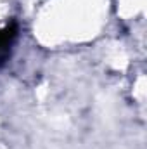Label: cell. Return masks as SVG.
<instances>
[{"instance_id": "obj_1", "label": "cell", "mask_w": 147, "mask_h": 149, "mask_svg": "<svg viewBox=\"0 0 147 149\" xmlns=\"http://www.w3.org/2000/svg\"><path fill=\"white\" fill-rule=\"evenodd\" d=\"M16 35H17L16 24L5 26V28L0 31V64L7 59L9 50H10V45H12V40L16 38Z\"/></svg>"}]
</instances>
